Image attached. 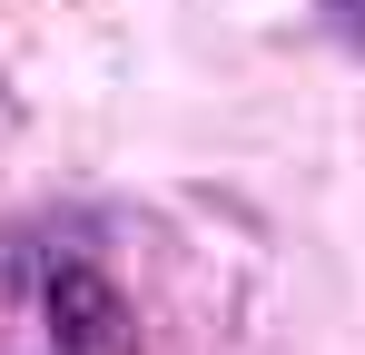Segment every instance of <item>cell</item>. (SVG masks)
<instances>
[{
	"mask_svg": "<svg viewBox=\"0 0 365 355\" xmlns=\"http://www.w3.org/2000/svg\"><path fill=\"white\" fill-rule=\"evenodd\" d=\"M50 336H60V355H128V296L89 267V257H60L50 267Z\"/></svg>",
	"mask_w": 365,
	"mask_h": 355,
	"instance_id": "obj_1",
	"label": "cell"
}]
</instances>
